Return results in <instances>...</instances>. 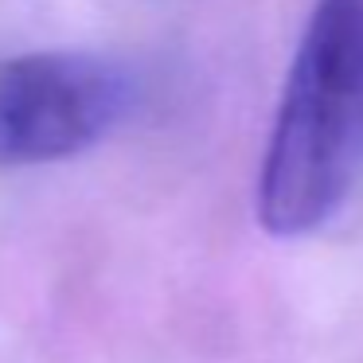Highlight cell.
Segmentation results:
<instances>
[{
  "mask_svg": "<svg viewBox=\"0 0 363 363\" xmlns=\"http://www.w3.org/2000/svg\"><path fill=\"white\" fill-rule=\"evenodd\" d=\"M363 180V0H316L258 172L274 238L320 230Z\"/></svg>",
  "mask_w": 363,
  "mask_h": 363,
  "instance_id": "6da1fadb",
  "label": "cell"
},
{
  "mask_svg": "<svg viewBox=\"0 0 363 363\" xmlns=\"http://www.w3.org/2000/svg\"><path fill=\"white\" fill-rule=\"evenodd\" d=\"M121 67L82 51L0 59V168L51 164L98 145L129 113Z\"/></svg>",
  "mask_w": 363,
  "mask_h": 363,
  "instance_id": "7a4b0ae2",
  "label": "cell"
}]
</instances>
